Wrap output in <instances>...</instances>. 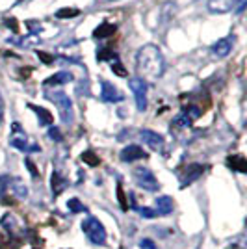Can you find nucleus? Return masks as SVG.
I'll use <instances>...</instances> for the list:
<instances>
[{
    "mask_svg": "<svg viewBox=\"0 0 247 249\" xmlns=\"http://www.w3.org/2000/svg\"><path fill=\"white\" fill-rule=\"evenodd\" d=\"M65 188H67V178H63L58 171H54L52 173V194L54 196H60Z\"/></svg>",
    "mask_w": 247,
    "mask_h": 249,
    "instance_id": "18",
    "label": "nucleus"
},
{
    "mask_svg": "<svg viewBox=\"0 0 247 249\" xmlns=\"http://www.w3.org/2000/svg\"><path fill=\"white\" fill-rule=\"evenodd\" d=\"M76 15H80V10H76V8H63V10L56 11V19H71Z\"/></svg>",
    "mask_w": 247,
    "mask_h": 249,
    "instance_id": "24",
    "label": "nucleus"
},
{
    "mask_svg": "<svg viewBox=\"0 0 247 249\" xmlns=\"http://www.w3.org/2000/svg\"><path fill=\"white\" fill-rule=\"evenodd\" d=\"M138 212L143 216V218H147V219H155L156 218V210H153V208H138Z\"/></svg>",
    "mask_w": 247,
    "mask_h": 249,
    "instance_id": "28",
    "label": "nucleus"
},
{
    "mask_svg": "<svg viewBox=\"0 0 247 249\" xmlns=\"http://www.w3.org/2000/svg\"><path fill=\"white\" fill-rule=\"evenodd\" d=\"M49 136H51L54 142H62V132H60V128H56V126H51Z\"/></svg>",
    "mask_w": 247,
    "mask_h": 249,
    "instance_id": "29",
    "label": "nucleus"
},
{
    "mask_svg": "<svg viewBox=\"0 0 247 249\" xmlns=\"http://www.w3.org/2000/svg\"><path fill=\"white\" fill-rule=\"evenodd\" d=\"M140 248L141 249H158L155 242H153V240H149V238L141 240V242H140Z\"/></svg>",
    "mask_w": 247,
    "mask_h": 249,
    "instance_id": "30",
    "label": "nucleus"
},
{
    "mask_svg": "<svg viewBox=\"0 0 247 249\" xmlns=\"http://www.w3.org/2000/svg\"><path fill=\"white\" fill-rule=\"evenodd\" d=\"M2 227L8 231V234H15V231H17V221H15V216H10V214H6L4 218H2Z\"/></svg>",
    "mask_w": 247,
    "mask_h": 249,
    "instance_id": "21",
    "label": "nucleus"
},
{
    "mask_svg": "<svg viewBox=\"0 0 247 249\" xmlns=\"http://www.w3.org/2000/svg\"><path fill=\"white\" fill-rule=\"evenodd\" d=\"M82 231L84 234L88 236V240L95 244V246H103L106 242V229L104 225L93 216H88V218L82 221Z\"/></svg>",
    "mask_w": 247,
    "mask_h": 249,
    "instance_id": "3",
    "label": "nucleus"
},
{
    "mask_svg": "<svg viewBox=\"0 0 247 249\" xmlns=\"http://www.w3.org/2000/svg\"><path fill=\"white\" fill-rule=\"evenodd\" d=\"M134 180H136V184H138V186L147 190V192H156V190L160 188L155 173H153L149 167H136L134 169Z\"/></svg>",
    "mask_w": 247,
    "mask_h": 249,
    "instance_id": "4",
    "label": "nucleus"
},
{
    "mask_svg": "<svg viewBox=\"0 0 247 249\" xmlns=\"http://www.w3.org/2000/svg\"><path fill=\"white\" fill-rule=\"evenodd\" d=\"M112 71L115 74H119V76H126V74H128V73H126V69L123 67V63L119 62V58L112 62Z\"/></svg>",
    "mask_w": 247,
    "mask_h": 249,
    "instance_id": "27",
    "label": "nucleus"
},
{
    "mask_svg": "<svg viewBox=\"0 0 247 249\" xmlns=\"http://www.w3.org/2000/svg\"><path fill=\"white\" fill-rule=\"evenodd\" d=\"M242 0H210L208 2V10L212 13H227V11L234 10Z\"/></svg>",
    "mask_w": 247,
    "mask_h": 249,
    "instance_id": "10",
    "label": "nucleus"
},
{
    "mask_svg": "<svg viewBox=\"0 0 247 249\" xmlns=\"http://www.w3.org/2000/svg\"><path fill=\"white\" fill-rule=\"evenodd\" d=\"M101 99L104 103H119L123 101V93L108 80H101Z\"/></svg>",
    "mask_w": 247,
    "mask_h": 249,
    "instance_id": "9",
    "label": "nucleus"
},
{
    "mask_svg": "<svg viewBox=\"0 0 247 249\" xmlns=\"http://www.w3.org/2000/svg\"><path fill=\"white\" fill-rule=\"evenodd\" d=\"M6 26H8V28H11V32L19 34V24H17V21H15L13 17H10V19H6Z\"/></svg>",
    "mask_w": 247,
    "mask_h": 249,
    "instance_id": "32",
    "label": "nucleus"
},
{
    "mask_svg": "<svg viewBox=\"0 0 247 249\" xmlns=\"http://www.w3.org/2000/svg\"><path fill=\"white\" fill-rule=\"evenodd\" d=\"M140 136H141V140H143V143H147V145L151 147V149H155V151H158V149H162V145H164V138L158 134V132H153V130H141L140 132Z\"/></svg>",
    "mask_w": 247,
    "mask_h": 249,
    "instance_id": "12",
    "label": "nucleus"
},
{
    "mask_svg": "<svg viewBox=\"0 0 247 249\" xmlns=\"http://www.w3.org/2000/svg\"><path fill=\"white\" fill-rule=\"evenodd\" d=\"M51 103H54L60 110V117H62L63 123H71L72 121V103L69 99V95L63 93L62 89H52V91H47L45 95Z\"/></svg>",
    "mask_w": 247,
    "mask_h": 249,
    "instance_id": "2",
    "label": "nucleus"
},
{
    "mask_svg": "<svg viewBox=\"0 0 247 249\" xmlns=\"http://www.w3.org/2000/svg\"><path fill=\"white\" fill-rule=\"evenodd\" d=\"M119 56H117V52H113L112 49H101V51L97 52V60L99 62H104V60H110V63L113 60H117Z\"/></svg>",
    "mask_w": 247,
    "mask_h": 249,
    "instance_id": "22",
    "label": "nucleus"
},
{
    "mask_svg": "<svg viewBox=\"0 0 247 249\" xmlns=\"http://www.w3.org/2000/svg\"><path fill=\"white\" fill-rule=\"evenodd\" d=\"M67 208L71 210L72 214H80V212H86V207H84L82 203H80V201H78L76 197L69 199V201H67Z\"/></svg>",
    "mask_w": 247,
    "mask_h": 249,
    "instance_id": "26",
    "label": "nucleus"
},
{
    "mask_svg": "<svg viewBox=\"0 0 247 249\" xmlns=\"http://www.w3.org/2000/svg\"><path fill=\"white\" fill-rule=\"evenodd\" d=\"M28 108H32L34 114L37 115V119H39V124H41V126H51L52 121H54V117H52V114L47 110V108L35 106V104H28Z\"/></svg>",
    "mask_w": 247,
    "mask_h": 249,
    "instance_id": "14",
    "label": "nucleus"
},
{
    "mask_svg": "<svg viewBox=\"0 0 247 249\" xmlns=\"http://www.w3.org/2000/svg\"><path fill=\"white\" fill-rule=\"evenodd\" d=\"M21 240H15L11 234H2L0 232V249H19Z\"/></svg>",
    "mask_w": 247,
    "mask_h": 249,
    "instance_id": "20",
    "label": "nucleus"
},
{
    "mask_svg": "<svg viewBox=\"0 0 247 249\" xmlns=\"http://www.w3.org/2000/svg\"><path fill=\"white\" fill-rule=\"evenodd\" d=\"M234 43H236V37L230 34V36H227V37H221V39H217L214 45H212V54L216 56V58H227L232 49H234Z\"/></svg>",
    "mask_w": 247,
    "mask_h": 249,
    "instance_id": "7",
    "label": "nucleus"
},
{
    "mask_svg": "<svg viewBox=\"0 0 247 249\" xmlns=\"http://www.w3.org/2000/svg\"><path fill=\"white\" fill-rule=\"evenodd\" d=\"M82 162H86L88 166L95 167V166H99V164H101V158L95 155L93 151H84V153H82Z\"/></svg>",
    "mask_w": 247,
    "mask_h": 249,
    "instance_id": "23",
    "label": "nucleus"
},
{
    "mask_svg": "<svg viewBox=\"0 0 247 249\" xmlns=\"http://www.w3.org/2000/svg\"><path fill=\"white\" fill-rule=\"evenodd\" d=\"M227 166L230 167L232 171H238V173H246L247 171V162L242 155H232L227 158Z\"/></svg>",
    "mask_w": 247,
    "mask_h": 249,
    "instance_id": "15",
    "label": "nucleus"
},
{
    "mask_svg": "<svg viewBox=\"0 0 247 249\" xmlns=\"http://www.w3.org/2000/svg\"><path fill=\"white\" fill-rule=\"evenodd\" d=\"M203 173H205V166H201V164H190V166H186L182 169V173H180V186L186 188L188 184L195 182L197 178H201Z\"/></svg>",
    "mask_w": 247,
    "mask_h": 249,
    "instance_id": "8",
    "label": "nucleus"
},
{
    "mask_svg": "<svg viewBox=\"0 0 247 249\" xmlns=\"http://www.w3.org/2000/svg\"><path fill=\"white\" fill-rule=\"evenodd\" d=\"M192 119L184 114V112H180V114L176 115L175 119H173V123H171V128H175V130H182V128H188V126H192Z\"/></svg>",
    "mask_w": 247,
    "mask_h": 249,
    "instance_id": "19",
    "label": "nucleus"
},
{
    "mask_svg": "<svg viewBox=\"0 0 247 249\" xmlns=\"http://www.w3.org/2000/svg\"><path fill=\"white\" fill-rule=\"evenodd\" d=\"M138 78L143 82H156L165 71V60L162 51L156 45H143L136 54Z\"/></svg>",
    "mask_w": 247,
    "mask_h": 249,
    "instance_id": "1",
    "label": "nucleus"
},
{
    "mask_svg": "<svg viewBox=\"0 0 247 249\" xmlns=\"http://www.w3.org/2000/svg\"><path fill=\"white\" fill-rule=\"evenodd\" d=\"M115 32H117V26H115L113 22L104 21V22H101L97 28H95V32H93V37H97V39H104V37H110V36H113Z\"/></svg>",
    "mask_w": 247,
    "mask_h": 249,
    "instance_id": "13",
    "label": "nucleus"
},
{
    "mask_svg": "<svg viewBox=\"0 0 247 249\" xmlns=\"http://www.w3.org/2000/svg\"><path fill=\"white\" fill-rule=\"evenodd\" d=\"M145 156H147V153H145L140 145H128L121 151L119 158H121L123 162H136V160H141Z\"/></svg>",
    "mask_w": 247,
    "mask_h": 249,
    "instance_id": "11",
    "label": "nucleus"
},
{
    "mask_svg": "<svg viewBox=\"0 0 247 249\" xmlns=\"http://www.w3.org/2000/svg\"><path fill=\"white\" fill-rule=\"evenodd\" d=\"M117 197H119V203H121V208H123V210H126V199H124L123 186H121V184L117 186Z\"/></svg>",
    "mask_w": 247,
    "mask_h": 249,
    "instance_id": "31",
    "label": "nucleus"
},
{
    "mask_svg": "<svg viewBox=\"0 0 247 249\" xmlns=\"http://www.w3.org/2000/svg\"><path fill=\"white\" fill-rule=\"evenodd\" d=\"M37 56L45 62V65H51V63L54 62V56H49V54H45L43 51H37Z\"/></svg>",
    "mask_w": 247,
    "mask_h": 249,
    "instance_id": "33",
    "label": "nucleus"
},
{
    "mask_svg": "<svg viewBox=\"0 0 247 249\" xmlns=\"http://www.w3.org/2000/svg\"><path fill=\"white\" fill-rule=\"evenodd\" d=\"M11 130H13V134H11L10 143L15 147V149H19V151H24V153H32V151H41V149H39V145H32L30 142H28V138H26V134H24V132L21 130V124H19V123H13Z\"/></svg>",
    "mask_w": 247,
    "mask_h": 249,
    "instance_id": "5",
    "label": "nucleus"
},
{
    "mask_svg": "<svg viewBox=\"0 0 247 249\" xmlns=\"http://www.w3.org/2000/svg\"><path fill=\"white\" fill-rule=\"evenodd\" d=\"M155 203H156V212H158V214L167 216V214H171V212H173V199L171 197L162 196V197L156 199Z\"/></svg>",
    "mask_w": 247,
    "mask_h": 249,
    "instance_id": "17",
    "label": "nucleus"
},
{
    "mask_svg": "<svg viewBox=\"0 0 247 249\" xmlns=\"http://www.w3.org/2000/svg\"><path fill=\"white\" fill-rule=\"evenodd\" d=\"M24 164L28 166V169H30L32 177H37V169H35V166H34V162H32L30 158H26V160H24Z\"/></svg>",
    "mask_w": 247,
    "mask_h": 249,
    "instance_id": "34",
    "label": "nucleus"
},
{
    "mask_svg": "<svg viewBox=\"0 0 247 249\" xmlns=\"http://www.w3.org/2000/svg\"><path fill=\"white\" fill-rule=\"evenodd\" d=\"M182 112H184V114L188 115L192 121H195V119H199V117L203 115V110H201L199 106H195V104H190V106H186Z\"/></svg>",
    "mask_w": 247,
    "mask_h": 249,
    "instance_id": "25",
    "label": "nucleus"
},
{
    "mask_svg": "<svg viewBox=\"0 0 247 249\" xmlns=\"http://www.w3.org/2000/svg\"><path fill=\"white\" fill-rule=\"evenodd\" d=\"M128 88L134 93L136 108L140 112H145L147 110V82H143L141 78H130L128 80Z\"/></svg>",
    "mask_w": 247,
    "mask_h": 249,
    "instance_id": "6",
    "label": "nucleus"
},
{
    "mask_svg": "<svg viewBox=\"0 0 247 249\" xmlns=\"http://www.w3.org/2000/svg\"><path fill=\"white\" fill-rule=\"evenodd\" d=\"M227 249H242V248H240V246H229Z\"/></svg>",
    "mask_w": 247,
    "mask_h": 249,
    "instance_id": "35",
    "label": "nucleus"
},
{
    "mask_svg": "<svg viewBox=\"0 0 247 249\" xmlns=\"http://www.w3.org/2000/svg\"><path fill=\"white\" fill-rule=\"evenodd\" d=\"M71 78H72L71 73H67V71H60V73L49 76V78L45 80V86H47V88H52V86H54V88H56V86H63V84L69 82Z\"/></svg>",
    "mask_w": 247,
    "mask_h": 249,
    "instance_id": "16",
    "label": "nucleus"
}]
</instances>
